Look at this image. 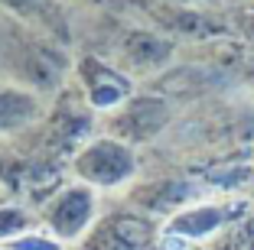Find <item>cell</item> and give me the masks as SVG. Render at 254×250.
I'll return each instance as SVG.
<instances>
[{
  "label": "cell",
  "instance_id": "obj_1",
  "mask_svg": "<svg viewBox=\"0 0 254 250\" xmlns=\"http://www.w3.org/2000/svg\"><path fill=\"white\" fill-rule=\"evenodd\" d=\"M72 169L78 182L91 185V189H118L137 172V156L134 147L111 133L88 140L72 159Z\"/></svg>",
  "mask_w": 254,
  "mask_h": 250
},
{
  "label": "cell",
  "instance_id": "obj_2",
  "mask_svg": "<svg viewBox=\"0 0 254 250\" xmlns=\"http://www.w3.org/2000/svg\"><path fill=\"white\" fill-rule=\"evenodd\" d=\"M75 78H78V88L91 110L114 114L134 98V78L121 65H111L98 55H82L75 62Z\"/></svg>",
  "mask_w": 254,
  "mask_h": 250
},
{
  "label": "cell",
  "instance_id": "obj_3",
  "mask_svg": "<svg viewBox=\"0 0 254 250\" xmlns=\"http://www.w3.org/2000/svg\"><path fill=\"white\" fill-rule=\"evenodd\" d=\"M238 214H241V205H235V201H199V205H189V208H176L166 218L163 231H160V247L186 250L189 241L209 237L212 231L225 228Z\"/></svg>",
  "mask_w": 254,
  "mask_h": 250
},
{
  "label": "cell",
  "instance_id": "obj_4",
  "mask_svg": "<svg viewBox=\"0 0 254 250\" xmlns=\"http://www.w3.org/2000/svg\"><path fill=\"white\" fill-rule=\"evenodd\" d=\"M95 208H98L95 189L85 182H72L49 195V201L43 205V221L56 241H78L91 228Z\"/></svg>",
  "mask_w": 254,
  "mask_h": 250
},
{
  "label": "cell",
  "instance_id": "obj_5",
  "mask_svg": "<svg viewBox=\"0 0 254 250\" xmlns=\"http://www.w3.org/2000/svg\"><path fill=\"white\" fill-rule=\"evenodd\" d=\"M166 120H170V107H166L163 98H153V95H134L124 107L108 114L111 137L130 143V147L143 140H153L166 127Z\"/></svg>",
  "mask_w": 254,
  "mask_h": 250
},
{
  "label": "cell",
  "instance_id": "obj_6",
  "mask_svg": "<svg viewBox=\"0 0 254 250\" xmlns=\"http://www.w3.org/2000/svg\"><path fill=\"white\" fill-rule=\"evenodd\" d=\"M157 237V228L147 214L121 211L111 214L88 234L85 250H147Z\"/></svg>",
  "mask_w": 254,
  "mask_h": 250
},
{
  "label": "cell",
  "instance_id": "obj_7",
  "mask_svg": "<svg viewBox=\"0 0 254 250\" xmlns=\"http://www.w3.org/2000/svg\"><path fill=\"white\" fill-rule=\"evenodd\" d=\"M118 55L127 75H150L173 59V39L150 30H134L121 39Z\"/></svg>",
  "mask_w": 254,
  "mask_h": 250
},
{
  "label": "cell",
  "instance_id": "obj_8",
  "mask_svg": "<svg viewBox=\"0 0 254 250\" xmlns=\"http://www.w3.org/2000/svg\"><path fill=\"white\" fill-rule=\"evenodd\" d=\"M36 98L16 88H3L0 91V130H13V127L26 124L36 117Z\"/></svg>",
  "mask_w": 254,
  "mask_h": 250
},
{
  "label": "cell",
  "instance_id": "obj_9",
  "mask_svg": "<svg viewBox=\"0 0 254 250\" xmlns=\"http://www.w3.org/2000/svg\"><path fill=\"white\" fill-rule=\"evenodd\" d=\"M0 7L23 23H49L56 13V0H0Z\"/></svg>",
  "mask_w": 254,
  "mask_h": 250
},
{
  "label": "cell",
  "instance_id": "obj_10",
  "mask_svg": "<svg viewBox=\"0 0 254 250\" xmlns=\"http://www.w3.org/2000/svg\"><path fill=\"white\" fill-rule=\"evenodd\" d=\"M33 228V214L16 205H0V241H16Z\"/></svg>",
  "mask_w": 254,
  "mask_h": 250
},
{
  "label": "cell",
  "instance_id": "obj_11",
  "mask_svg": "<svg viewBox=\"0 0 254 250\" xmlns=\"http://www.w3.org/2000/svg\"><path fill=\"white\" fill-rule=\"evenodd\" d=\"M62 241H56V237L49 234H36V231H26L23 237H16V241H10L7 247L10 250H59Z\"/></svg>",
  "mask_w": 254,
  "mask_h": 250
},
{
  "label": "cell",
  "instance_id": "obj_12",
  "mask_svg": "<svg viewBox=\"0 0 254 250\" xmlns=\"http://www.w3.org/2000/svg\"><path fill=\"white\" fill-rule=\"evenodd\" d=\"M0 205H3V201H0Z\"/></svg>",
  "mask_w": 254,
  "mask_h": 250
},
{
  "label": "cell",
  "instance_id": "obj_13",
  "mask_svg": "<svg viewBox=\"0 0 254 250\" xmlns=\"http://www.w3.org/2000/svg\"><path fill=\"white\" fill-rule=\"evenodd\" d=\"M7 250H10V247H7Z\"/></svg>",
  "mask_w": 254,
  "mask_h": 250
}]
</instances>
